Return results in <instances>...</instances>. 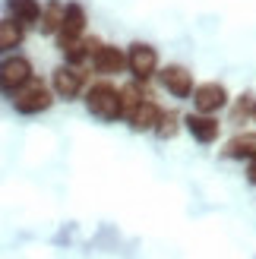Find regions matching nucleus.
Masks as SVG:
<instances>
[{"label": "nucleus", "mask_w": 256, "mask_h": 259, "mask_svg": "<svg viewBox=\"0 0 256 259\" xmlns=\"http://www.w3.org/2000/svg\"><path fill=\"white\" fill-rule=\"evenodd\" d=\"M86 108L98 120H117L120 117V95H117V89L108 85V82L92 85L86 92Z\"/></svg>", "instance_id": "obj_1"}, {"label": "nucleus", "mask_w": 256, "mask_h": 259, "mask_svg": "<svg viewBox=\"0 0 256 259\" xmlns=\"http://www.w3.org/2000/svg\"><path fill=\"white\" fill-rule=\"evenodd\" d=\"M51 105H54V95H51V89L41 85V82H25L19 92H13V108H16L19 114H25V117H32V114H41L48 111Z\"/></svg>", "instance_id": "obj_2"}, {"label": "nucleus", "mask_w": 256, "mask_h": 259, "mask_svg": "<svg viewBox=\"0 0 256 259\" xmlns=\"http://www.w3.org/2000/svg\"><path fill=\"white\" fill-rule=\"evenodd\" d=\"M126 70L133 73V79H152V76L158 73V51L152 48V45H143V41H136L130 45V51H126Z\"/></svg>", "instance_id": "obj_3"}, {"label": "nucleus", "mask_w": 256, "mask_h": 259, "mask_svg": "<svg viewBox=\"0 0 256 259\" xmlns=\"http://www.w3.org/2000/svg\"><path fill=\"white\" fill-rule=\"evenodd\" d=\"M25 82H32V63L25 57L13 54V57H7L0 63V92L13 95V92H19Z\"/></svg>", "instance_id": "obj_4"}, {"label": "nucleus", "mask_w": 256, "mask_h": 259, "mask_svg": "<svg viewBox=\"0 0 256 259\" xmlns=\"http://www.w3.org/2000/svg\"><path fill=\"white\" fill-rule=\"evenodd\" d=\"M51 85H54V95H57V98L73 101L76 95L82 92L86 76H82V70H79V67L67 63V67H57V70H54V76H51Z\"/></svg>", "instance_id": "obj_5"}, {"label": "nucleus", "mask_w": 256, "mask_h": 259, "mask_svg": "<svg viewBox=\"0 0 256 259\" xmlns=\"http://www.w3.org/2000/svg\"><path fill=\"white\" fill-rule=\"evenodd\" d=\"M190 95H193V105H196L199 114H215L228 105V92H225L222 82H202Z\"/></svg>", "instance_id": "obj_6"}, {"label": "nucleus", "mask_w": 256, "mask_h": 259, "mask_svg": "<svg viewBox=\"0 0 256 259\" xmlns=\"http://www.w3.org/2000/svg\"><path fill=\"white\" fill-rule=\"evenodd\" d=\"M86 32V10L79 4H63V19H60V29H57V45L63 48L67 41L79 38Z\"/></svg>", "instance_id": "obj_7"}, {"label": "nucleus", "mask_w": 256, "mask_h": 259, "mask_svg": "<svg viewBox=\"0 0 256 259\" xmlns=\"http://www.w3.org/2000/svg\"><path fill=\"white\" fill-rule=\"evenodd\" d=\"M89 60H92L95 73H101V76H114V73H120L126 67V54L120 48H111V45H98Z\"/></svg>", "instance_id": "obj_8"}, {"label": "nucleus", "mask_w": 256, "mask_h": 259, "mask_svg": "<svg viewBox=\"0 0 256 259\" xmlns=\"http://www.w3.org/2000/svg\"><path fill=\"white\" fill-rule=\"evenodd\" d=\"M123 117H126V123H130L136 133H149V130H155V123H158V117H161V108L155 105V101L143 98L133 111H126Z\"/></svg>", "instance_id": "obj_9"}, {"label": "nucleus", "mask_w": 256, "mask_h": 259, "mask_svg": "<svg viewBox=\"0 0 256 259\" xmlns=\"http://www.w3.org/2000/svg\"><path fill=\"white\" fill-rule=\"evenodd\" d=\"M161 85L168 89V92L174 98H187L190 92H193V73H190L187 67H164L161 70Z\"/></svg>", "instance_id": "obj_10"}, {"label": "nucleus", "mask_w": 256, "mask_h": 259, "mask_svg": "<svg viewBox=\"0 0 256 259\" xmlns=\"http://www.w3.org/2000/svg\"><path fill=\"white\" fill-rule=\"evenodd\" d=\"M184 123H187L190 136H193L196 142H206V146H209V142L219 139V120H215L212 114H199L196 111V114H190Z\"/></svg>", "instance_id": "obj_11"}, {"label": "nucleus", "mask_w": 256, "mask_h": 259, "mask_svg": "<svg viewBox=\"0 0 256 259\" xmlns=\"http://www.w3.org/2000/svg\"><path fill=\"white\" fill-rule=\"evenodd\" d=\"M7 13H10V19H16L19 25H35L41 7H38V0H7Z\"/></svg>", "instance_id": "obj_12"}, {"label": "nucleus", "mask_w": 256, "mask_h": 259, "mask_svg": "<svg viewBox=\"0 0 256 259\" xmlns=\"http://www.w3.org/2000/svg\"><path fill=\"white\" fill-rule=\"evenodd\" d=\"M25 38V25H19L16 19H0V54H7V51H16Z\"/></svg>", "instance_id": "obj_13"}, {"label": "nucleus", "mask_w": 256, "mask_h": 259, "mask_svg": "<svg viewBox=\"0 0 256 259\" xmlns=\"http://www.w3.org/2000/svg\"><path fill=\"white\" fill-rule=\"evenodd\" d=\"M228 158H247V161H256V133H240L228 142L225 149Z\"/></svg>", "instance_id": "obj_14"}, {"label": "nucleus", "mask_w": 256, "mask_h": 259, "mask_svg": "<svg viewBox=\"0 0 256 259\" xmlns=\"http://www.w3.org/2000/svg\"><path fill=\"white\" fill-rule=\"evenodd\" d=\"M60 19H63V4H57V0H51L48 7H41V13H38V29H41L45 35H57L60 29Z\"/></svg>", "instance_id": "obj_15"}, {"label": "nucleus", "mask_w": 256, "mask_h": 259, "mask_svg": "<svg viewBox=\"0 0 256 259\" xmlns=\"http://www.w3.org/2000/svg\"><path fill=\"white\" fill-rule=\"evenodd\" d=\"M117 95H120V117H123L126 111H133V108L139 105V101L146 98V92L139 89V82H130V85H123Z\"/></svg>", "instance_id": "obj_16"}, {"label": "nucleus", "mask_w": 256, "mask_h": 259, "mask_svg": "<svg viewBox=\"0 0 256 259\" xmlns=\"http://www.w3.org/2000/svg\"><path fill=\"white\" fill-rule=\"evenodd\" d=\"M155 133H158L161 139H171V136L177 133V114H161L158 123H155Z\"/></svg>", "instance_id": "obj_17"}, {"label": "nucleus", "mask_w": 256, "mask_h": 259, "mask_svg": "<svg viewBox=\"0 0 256 259\" xmlns=\"http://www.w3.org/2000/svg\"><path fill=\"white\" fill-rule=\"evenodd\" d=\"M250 114H253V117H256V105H253V108H250Z\"/></svg>", "instance_id": "obj_18"}]
</instances>
